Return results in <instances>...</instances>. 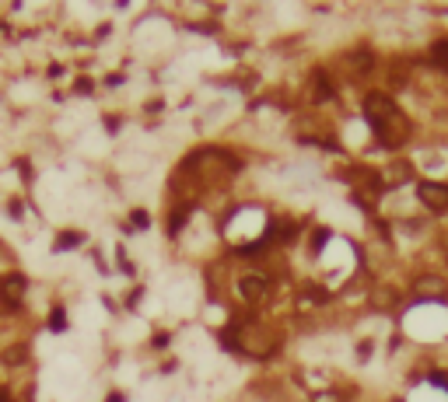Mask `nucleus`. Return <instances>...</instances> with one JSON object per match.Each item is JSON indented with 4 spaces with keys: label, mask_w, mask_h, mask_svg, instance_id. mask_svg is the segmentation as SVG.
Listing matches in <instances>:
<instances>
[{
    "label": "nucleus",
    "mask_w": 448,
    "mask_h": 402,
    "mask_svg": "<svg viewBox=\"0 0 448 402\" xmlns=\"http://www.w3.org/2000/svg\"><path fill=\"white\" fill-rule=\"evenodd\" d=\"M417 196L431 207V210H448V186H434V182H420Z\"/></svg>",
    "instance_id": "obj_2"
},
{
    "label": "nucleus",
    "mask_w": 448,
    "mask_h": 402,
    "mask_svg": "<svg viewBox=\"0 0 448 402\" xmlns=\"http://www.w3.org/2000/svg\"><path fill=\"white\" fill-rule=\"evenodd\" d=\"M364 112H368V123H371V130L385 140V144H400L403 137H407V116L396 108V102H392L389 95H382V91H371L368 98H364Z\"/></svg>",
    "instance_id": "obj_1"
},
{
    "label": "nucleus",
    "mask_w": 448,
    "mask_h": 402,
    "mask_svg": "<svg viewBox=\"0 0 448 402\" xmlns=\"http://www.w3.org/2000/svg\"><path fill=\"white\" fill-rule=\"evenodd\" d=\"M434 381H438V385H445V388H448V378H445V374H434Z\"/></svg>",
    "instance_id": "obj_11"
},
{
    "label": "nucleus",
    "mask_w": 448,
    "mask_h": 402,
    "mask_svg": "<svg viewBox=\"0 0 448 402\" xmlns=\"http://www.w3.org/2000/svg\"><path fill=\"white\" fill-rule=\"evenodd\" d=\"M133 224H140V227H147V213H140V210H137V213H133Z\"/></svg>",
    "instance_id": "obj_10"
},
{
    "label": "nucleus",
    "mask_w": 448,
    "mask_h": 402,
    "mask_svg": "<svg viewBox=\"0 0 448 402\" xmlns=\"http://www.w3.org/2000/svg\"><path fill=\"white\" fill-rule=\"evenodd\" d=\"M371 301H375L378 308H385V305H396V294H389V291H378V294H375Z\"/></svg>",
    "instance_id": "obj_9"
},
{
    "label": "nucleus",
    "mask_w": 448,
    "mask_h": 402,
    "mask_svg": "<svg viewBox=\"0 0 448 402\" xmlns=\"http://www.w3.org/2000/svg\"><path fill=\"white\" fill-rule=\"evenodd\" d=\"M431 60H434L441 70H448V39H441V42L431 46Z\"/></svg>",
    "instance_id": "obj_6"
},
{
    "label": "nucleus",
    "mask_w": 448,
    "mask_h": 402,
    "mask_svg": "<svg viewBox=\"0 0 448 402\" xmlns=\"http://www.w3.org/2000/svg\"><path fill=\"white\" fill-rule=\"evenodd\" d=\"M4 203H8L4 210H8V217H11V220H21V217H25V200L11 196V200H4Z\"/></svg>",
    "instance_id": "obj_7"
},
{
    "label": "nucleus",
    "mask_w": 448,
    "mask_h": 402,
    "mask_svg": "<svg viewBox=\"0 0 448 402\" xmlns=\"http://www.w3.org/2000/svg\"><path fill=\"white\" fill-rule=\"evenodd\" d=\"M417 294L420 298H445V283L438 276H420L417 280Z\"/></svg>",
    "instance_id": "obj_4"
},
{
    "label": "nucleus",
    "mask_w": 448,
    "mask_h": 402,
    "mask_svg": "<svg viewBox=\"0 0 448 402\" xmlns=\"http://www.w3.org/2000/svg\"><path fill=\"white\" fill-rule=\"evenodd\" d=\"M77 245H84V231H77V227H64V231L56 235V242H53V252H71Z\"/></svg>",
    "instance_id": "obj_3"
},
{
    "label": "nucleus",
    "mask_w": 448,
    "mask_h": 402,
    "mask_svg": "<svg viewBox=\"0 0 448 402\" xmlns=\"http://www.w3.org/2000/svg\"><path fill=\"white\" fill-rule=\"evenodd\" d=\"M263 294H266V280L263 276H245L242 280V298L245 301H259Z\"/></svg>",
    "instance_id": "obj_5"
},
{
    "label": "nucleus",
    "mask_w": 448,
    "mask_h": 402,
    "mask_svg": "<svg viewBox=\"0 0 448 402\" xmlns=\"http://www.w3.org/2000/svg\"><path fill=\"white\" fill-rule=\"evenodd\" d=\"M49 329H53V332H60V329H67V318H64V308H56V312L49 315Z\"/></svg>",
    "instance_id": "obj_8"
},
{
    "label": "nucleus",
    "mask_w": 448,
    "mask_h": 402,
    "mask_svg": "<svg viewBox=\"0 0 448 402\" xmlns=\"http://www.w3.org/2000/svg\"><path fill=\"white\" fill-rule=\"evenodd\" d=\"M109 402H123V395H120V392H112V395H109Z\"/></svg>",
    "instance_id": "obj_12"
}]
</instances>
